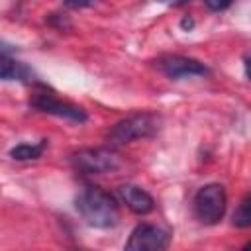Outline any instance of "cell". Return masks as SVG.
Returning a JSON list of instances; mask_svg holds the SVG:
<instances>
[{
	"label": "cell",
	"mask_w": 251,
	"mask_h": 251,
	"mask_svg": "<svg viewBox=\"0 0 251 251\" xmlns=\"http://www.w3.org/2000/svg\"><path fill=\"white\" fill-rule=\"evenodd\" d=\"M75 208L80 218L92 227H112L118 224L120 210L116 198L100 186H86L75 198Z\"/></svg>",
	"instance_id": "6da1fadb"
},
{
	"label": "cell",
	"mask_w": 251,
	"mask_h": 251,
	"mask_svg": "<svg viewBox=\"0 0 251 251\" xmlns=\"http://www.w3.org/2000/svg\"><path fill=\"white\" fill-rule=\"evenodd\" d=\"M161 118L151 112L143 114H133L122 122H118L110 131H108V143L110 145H126L135 139H147L153 137L159 131Z\"/></svg>",
	"instance_id": "7a4b0ae2"
},
{
	"label": "cell",
	"mask_w": 251,
	"mask_h": 251,
	"mask_svg": "<svg viewBox=\"0 0 251 251\" xmlns=\"http://www.w3.org/2000/svg\"><path fill=\"white\" fill-rule=\"evenodd\" d=\"M226 212V190L222 184H206L194 196V214L196 218L206 224L214 226L224 218Z\"/></svg>",
	"instance_id": "3957f363"
},
{
	"label": "cell",
	"mask_w": 251,
	"mask_h": 251,
	"mask_svg": "<svg viewBox=\"0 0 251 251\" xmlns=\"http://www.w3.org/2000/svg\"><path fill=\"white\" fill-rule=\"evenodd\" d=\"M73 167L82 175H106L120 167L118 155L108 147L82 149L73 155Z\"/></svg>",
	"instance_id": "277c9868"
},
{
	"label": "cell",
	"mask_w": 251,
	"mask_h": 251,
	"mask_svg": "<svg viewBox=\"0 0 251 251\" xmlns=\"http://www.w3.org/2000/svg\"><path fill=\"white\" fill-rule=\"evenodd\" d=\"M171 243V233L153 224H139L129 233L124 251H165Z\"/></svg>",
	"instance_id": "5b68a950"
},
{
	"label": "cell",
	"mask_w": 251,
	"mask_h": 251,
	"mask_svg": "<svg viewBox=\"0 0 251 251\" xmlns=\"http://www.w3.org/2000/svg\"><path fill=\"white\" fill-rule=\"evenodd\" d=\"M29 104L39 110V112H45V114H53V116H59V118H65V120H71V122H84L86 120V112L76 106V104H71V102H63L59 98H55L53 94H47V92H35L29 100Z\"/></svg>",
	"instance_id": "8992f818"
},
{
	"label": "cell",
	"mask_w": 251,
	"mask_h": 251,
	"mask_svg": "<svg viewBox=\"0 0 251 251\" xmlns=\"http://www.w3.org/2000/svg\"><path fill=\"white\" fill-rule=\"evenodd\" d=\"M159 69L169 76V78H184V76H202L208 75V69L190 57H182V55H169L159 59Z\"/></svg>",
	"instance_id": "52a82bcc"
},
{
	"label": "cell",
	"mask_w": 251,
	"mask_h": 251,
	"mask_svg": "<svg viewBox=\"0 0 251 251\" xmlns=\"http://www.w3.org/2000/svg\"><path fill=\"white\" fill-rule=\"evenodd\" d=\"M120 196L124 200V204L133 212V214H149L153 208H155V202H153V196L143 190L141 186H135V184H124L120 186Z\"/></svg>",
	"instance_id": "ba28073f"
},
{
	"label": "cell",
	"mask_w": 251,
	"mask_h": 251,
	"mask_svg": "<svg viewBox=\"0 0 251 251\" xmlns=\"http://www.w3.org/2000/svg\"><path fill=\"white\" fill-rule=\"evenodd\" d=\"M0 76L4 80H24V82H31L33 80V73L24 65V63H18L14 59H10L6 53H2V59H0Z\"/></svg>",
	"instance_id": "9c48e42d"
},
{
	"label": "cell",
	"mask_w": 251,
	"mask_h": 251,
	"mask_svg": "<svg viewBox=\"0 0 251 251\" xmlns=\"http://www.w3.org/2000/svg\"><path fill=\"white\" fill-rule=\"evenodd\" d=\"M47 147V139H41L39 143H20L14 149H10V157L16 161H31L39 159Z\"/></svg>",
	"instance_id": "30bf717a"
},
{
	"label": "cell",
	"mask_w": 251,
	"mask_h": 251,
	"mask_svg": "<svg viewBox=\"0 0 251 251\" xmlns=\"http://www.w3.org/2000/svg\"><path fill=\"white\" fill-rule=\"evenodd\" d=\"M231 222L235 227H251V194H247L235 208Z\"/></svg>",
	"instance_id": "8fae6325"
},
{
	"label": "cell",
	"mask_w": 251,
	"mask_h": 251,
	"mask_svg": "<svg viewBox=\"0 0 251 251\" xmlns=\"http://www.w3.org/2000/svg\"><path fill=\"white\" fill-rule=\"evenodd\" d=\"M206 6H208L210 10H226V8H229V2H220V4H216V2H206Z\"/></svg>",
	"instance_id": "7c38bea8"
},
{
	"label": "cell",
	"mask_w": 251,
	"mask_h": 251,
	"mask_svg": "<svg viewBox=\"0 0 251 251\" xmlns=\"http://www.w3.org/2000/svg\"><path fill=\"white\" fill-rule=\"evenodd\" d=\"M180 25H182V27H184V29H190V27H192V25H194V22H192V20H190V18H184V20H182V22H180Z\"/></svg>",
	"instance_id": "4fadbf2b"
},
{
	"label": "cell",
	"mask_w": 251,
	"mask_h": 251,
	"mask_svg": "<svg viewBox=\"0 0 251 251\" xmlns=\"http://www.w3.org/2000/svg\"><path fill=\"white\" fill-rule=\"evenodd\" d=\"M245 75H247V78L251 80V57L245 61Z\"/></svg>",
	"instance_id": "5bb4252c"
},
{
	"label": "cell",
	"mask_w": 251,
	"mask_h": 251,
	"mask_svg": "<svg viewBox=\"0 0 251 251\" xmlns=\"http://www.w3.org/2000/svg\"><path fill=\"white\" fill-rule=\"evenodd\" d=\"M241 251H251V241H249L247 245H243V249H241Z\"/></svg>",
	"instance_id": "9a60e30c"
}]
</instances>
